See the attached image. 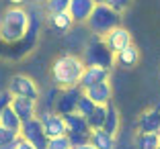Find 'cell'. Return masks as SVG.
<instances>
[{
  "mask_svg": "<svg viewBox=\"0 0 160 149\" xmlns=\"http://www.w3.org/2000/svg\"><path fill=\"white\" fill-rule=\"evenodd\" d=\"M70 6V0H43V8H45L47 14L53 12H64Z\"/></svg>",
  "mask_w": 160,
  "mask_h": 149,
  "instance_id": "603a6c76",
  "label": "cell"
},
{
  "mask_svg": "<svg viewBox=\"0 0 160 149\" xmlns=\"http://www.w3.org/2000/svg\"><path fill=\"white\" fill-rule=\"evenodd\" d=\"M68 137H70L72 147H78V145L88 143V141H90V135H82V133H68Z\"/></svg>",
  "mask_w": 160,
  "mask_h": 149,
  "instance_id": "83f0119b",
  "label": "cell"
},
{
  "mask_svg": "<svg viewBox=\"0 0 160 149\" xmlns=\"http://www.w3.org/2000/svg\"><path fill=\"white\" fill-rule=\"evenodd\" d=\"M72 149H97V147H94V145L88 141V143H82V145H78V147H72Z\"/></svg>",
  "mask_w": 160,
  "mask_h": 149,
  "instance_id": "1f68e13d",
  "label": "cell"
},
{
  "mask_svg": "<svg viewBox=\"0 0 160 149\" xmlns=\"http://www.w3.org/2000/svg\"><path fill=\"white\" fill-rule=\"evenodd\" d=\"M158 149H160V147H158Z\"/></svg>",
  "mask_w": 160,
  "mask_h": 149,
  "instance_id": "d590c367",
  "label": "cell"
},
{
  "mask_svg": "<svg viewBox=\"0 0 160 149\" xmlns=\"http://www.w3.org/2000/svg\"><path fill=\"white\" fill-rule=\"evenodd\" d=\"M6 90L10 92V96L35 98L37 102H39V98H41V90H39L37 82H35L31 76H25V74H14L12 78L8 80Z\"/></svg>",
  "mask_w": 160,
  "mask_h": 149,
  "instance_id": "5b68a950",
  "label": "cell"
},
{
  "mask_svg": "<svg viewBox=\"0 0 160 149\" xmlns=\"http://www.w3.org/2000/svg\"><path fill=\"white\" fill-rule=\"evenodd\" d=\"M17 149H39V147H35V145L31 143V141H27V139H23V137H21L19 147H17Z\"/></svg>",
  "mask_w": 160,
  "mask_h": 149,
  "instance_id": "f546056e",
  "label": "cell"
},
{
  "mask_svg": "<svg viewBox=\"0 0 160 149\" xmlns=\"http://www.w3.org/2000/svg\"><path fill=\"white\" fill-rule=\"evenodd\" d=\"M66 119V127H68V133H82V135H90L92 129L88 125V119L80 112H70V114H64Z\"/></svg>",
  "mask_w": 160,
  "mask_h": 149,
  "instance_id": "9a60e30c",
  "label": "cell"
},
{
  "mask_svg": "<svg viewBox=\"0 0 160 149\" xmlns=\"http://www.w3.org/2000/svg\"><path fill=\"white\" fill-rule=\"evenodd\" d=\"M84 94L92 100L94 104H109L111 98H113V88H111V82L105 80V82L88 86V88L84 90Z\"/></svg>",
  "mask_w": 160,
  "mask_h": 149,
  "instance_id": "5bb4252c",
  "label": "cell"
},
{
  "mask_svg": "<svg viewBox=\"0 0 160 149\" xmlns=\"http://www.w3.org/2000/svg\"><path fill=\"white\" fill-rule=\"evenodd\" d=\"M90 143L97 149H115V135L107 133L105 129H92V133H90Z\"/></svg>",
  "mask_w": 160,
  "mask_h": 149,
  "instance_id": "e0dca14e",
  "label": "cell"
},
{
  "mask_svg": "<svg viewBox=\"0 0 160 149\" xmlns=\"http://www.w3.org/2000/svg\"><path fill=\"white\" fill-rule=\"evenodd\" d=\"M0 125L6 127V129H10V131H17V133H21L23 121H21L19 114L12 110V106H10V104H6V106L2 108V112H0Z\"/></svg>",
  "mask_w": 160,
  "mask_h": 149,
  "instance_id": "ac0fdd59",
  "label": "cell"
},
{
  "mask_svg": "<svg viewBox=\"0 0 160 149\" xmlns=\"http://www.w3.org/2000/svg\"><path fill=\"white\" fill-rule=\"evenodd\" d=\"M8 2H10L12 6H21V4H25L27 0H8Z\"/></svg>",
  "mask_w": 160,
  "mask_h": 149,
  "instance_id": "d6a6232c",
  "label": "cell"
},
{
  "mask_svg": "<svg viewBox=\"0 0 160 149\" xmlns=\"http://www.w3.org/2000/svg\"><path fill=\"white\" fill-rule=\"evenodd\" d=\"M119 127H121V117H119L117 108L109 102L107 104V117H105L103 129L107 131V133H111V135H117V133H119Z\"/></svg>",
  "mask_w": 160,
  "mask_h": 149,
  "instance_id": "44dd1931",
  "label": "cell"
},
{
  "mask_svg": "<svg viewBox=\"0 0 160 149\" xmlns=\"http://www.w3.org/2000/svg\"><path fill=\"white\" fill-rule=\"evenodd\" d=\"M97 2L94 0H70V6H68V12H70L74 25L86 23L90 16V12L94 10Z\"/></svg>",
  "mask_w": 160,
  "mask_h": 149,
  "instance_id": "4fadbf2b",
  "label": "cell"
},
{
  "mask_svg": "<svg viewBox=\"0 0 160 149\" xmlns=\"http://www.w3.org/2000/svg\"><path fill=\"white\" fill-rule=\"evenodd\" d=\"M31 31V14L23 6H10L0 14V41L4 45H19Z\"/></svg>",
  "mask_w": 160,
  "mask_h": 149,
  "instance_id": "6da1fadb",
  "label": "cell"
},
{
  "mask_svg": "<svg viewBox=\"0 0 160 149\" xmlns=\"http://www.w3.org/2000/svg\"><path fill=\"white\" fill-rule=\"evenodd\" d=\"M105 117H107V104H97V106H94V110L90 112L88 117H86V119H88L90 129H103Z\"/></svg>",
  "mask_w": 160,
  "mask_h": 149,
  "instance_id": "7402d4cb",
  "label": "cell"
},
{
  "mask_svg": "<svg viewBox=\"0 0 160 149\" xmlns=\"http://www.w3.org/2000/svg\"><path fill=\"white\" fill-rule=\"evenodd\" d=\"M37 117L41 119V123H43L47 139H53V137H60V135H68V127H66L64 114H60V112H56V110H43Z\"/></svg>",
  "mask_w": 160,
  "mask_h": 149,
  "instance_id": "52a82bcc",
  "label": "cell"
},
{
  "mask_svg": "<svg viewBox=\"0 0 160 149\" xmlns=\"http://www.w3.org/2000/svg\"><path fill=\"white\" fill-rule=\"evenodd\" d=\"M138 133H160V108H148L138 117Z\"/></svg>",
  "mask_w": 160,
  "mask_h": 149,
  "instance_id": "8fae6325",
  "label": "cell"
},
{
  "mask_svg": "<svg viewBox=\"0 0 160 149\" xmlns=\"http://www.w3.org/2000/svg\"><path fill=\"white\" fill-rule=\"evenodd\" d=\"M160 133H138L133 139V149H158Z\"/></svg>",
  "mask_w": 160,
  "mask_h": 149,
  "instance_id": "ffe728a7",
  "label": "cell"
},
{
  "mask_svg": "<svg viewBox=\"0 0 160 149\" xmlns=\"http://www.w3.org/2000/svg\"><path fill=\"white\" fill-rule=\"evenodd\" d=\"M109 6H111L113 10H117L119 14H123L127 8H129V6H132V0H111V2H109Z\"/></svg>",
  "mask_w": 160,
  "mask_h": 149,
  "instance_id": "4316f807",
  "label": "cell"
},
{
  "mask_svg": "<svg viewBox=\"0 0 160 149\" xmlns=\"http://www.w3.org/2000/svg\"><path fill=\"white\" fill-rule=\"evenodd\" d=\"M103 39H105L107 47L113 53H119L121 49H125L127 45H132V33L127 31L125 27H121V25H119V27H115L113 31H109Z\"/></svg>",
  "mask_w": 160,
  "mask_h": 149,
  "instance_id": "9c48e42d",
  "label": "cell"
},
{
  "mask_svg": "<svg viewBox=\"0 0 160 149\" xmlns=\"http://www.w3.org/2000/svg\"><path fill=\"white\" fill-rule=\"evenodd\" d=\"M41 2H43V0H41Z\"/></svg>",
  "mask_w": 160,
  "mask_h": 149,
  "instance_id": "e575fe53",
  "label": "cell"
},
{
  "mask_svg": "<svg viewBox=\"0 0 160 149\" xmlns=\"http://www.w3.org/2000/svg\"><path fill=\"white\" fill-rule=\"evenodd\" d=\"M47 149H72L70 137L60 135V137H53V139H47Z\"/></svg>",
  "mask_w": 160,
  "mask_h": 149,
  "instance_id": "d4e9b609",
  "label": "cell"
},
{
  "mask_svg": "<svg viewBox=\"0 0 160 149\" xmlns=\"http://www.w3.org/2000/svg\"><path fill=\"white\" fill-rule=\"evenodd\" d=\"M10 92L8 90H4V92H0V112H2V108L6 106V104H10Z\"/></svg>",
  "mask_w": 160,
  "mask_h": 149,
  "instance_id": "f1b7e54d",
  "label": "cell"
},
{
  "mask_svg": "<svg viewBox=\"0 0 160 149\" xmlns=\"http://www.w3.org/2000/svg\"><path fill=\"white\" fill-rule=\"evenodd\" d=\"M109 76H111V70H109V68H103V65H86L78 86L82 90H86L88 86H92V84H99V82L109 80Z\"/></svg>",
  "mask_w": 160,
  "mask_h": 149,
  "instance_id": "7c38bea8",
  "label": "cell"
},
{
  "mask_svg": "<svg viewBox=\"0 0 160 149\" xmlns=\"http://www.w3.org/2000/svg\"><path fill=\"white\" fill-rule=\"evenodd\" d=\"M94 106H97V104H94L92 100H90V98L84 94V90H82V94H80V98H78V102H76V112H80V114L88 117L90 112L94 110Z\"/></svg>",
  "mask_w": 160,
  "mask_h": 149,
  "instance_id": "cb8c5ba5",
  "label": "cell"
},
{
  "mask_svg": "<svg viewBox=\"0 0 160 149\" xmlns=\"http://www.w3.org/2000/svg\"><path fill=\"white\" fill-rule=\"evenodd\" d=\"M84 25L88 27L90 35L105 37L109 31H113L115 27L121 25V14H119L117 10H113L109 4H97Z\"/></svg>",
  "mask_w": 160,
  "mask_h": 149,
  "instance_id": "3957f363",
  "label": "cell"
},
{
  "mask_svg": "<svg viewBox=\"0 0 160 149\" xmlns=\"http://www.w3.org/2000/svg\"><path fill=\"white\" fill-rule=\"evenodd\" d=\"M86 65H103V68H113L115 65V53L107 47L103 37L90 35V41L86 43L84 55H82Z\"/></svg>",
  "mask_w": 160,
  "mask_h": 149,
  "instance_id": "277c9868",
  "label": "cell"
},
{
  "mask_svg": "<svg viewBox=\"0 0 160 149\" xmlns=\"http://www.w3.org/2000/svg\"><path fill=\"white\" fill-rule=\"evenodd\" d=\"M94 2H97V4H109L111 0H94Z\"/></svg>",
  "mask_w": 160,
  "mask_h": 149,
  "instance_id": "836d02e7",
  "label": "cell"
},
{
  "mask_svg": "<svg viewBox=\"0 0 160 149\" xmlns=\"http://www.w3.org/2000/svg\"><path fill=\"white\" fill-rule=\"evenodd\" d=\"M84 59L74 53H64L56 57L52 63V80L60 88H74L80 84V78L84 74Z\"/></svg>",
  "mask_w": 160,
  "mask_h": 149,
  "instance_id": "7a4b0ae2",
  "label": "cell"
},
{
  "mask_svg": "<svg viewBox=\"0 0 160 149\" xmlns=\"http://www.w3.org/2000/svg\"><path fill=\"white\" fill-rule=\"evenodd\" d=\"M21 137L35 145L39 149H47V135H45V129H43V123L39 117H33L29 121L23 123L21 127Z\"/></svg>",
  "mask_w": 160,
  "mask_h": 149,
  "instance_id": "8992f818",
  "label": "cell"
},
{
  "mask_svg": "<svg viewBox=\"0 0 160 149\" xmlns=\"http://www.w3.org/2000/svg\"><path fill=\"white\" fill-rule=\"evenodd\" d=\"M47 21H49V25H52L56 31H60V33L70 31L72 25H74V21H72V16H70V12H68V10H64V12L47 14Z\"/></svg>",
  "mask_w": 160,
  "mask_h": 149,
  "instance_id": "d6986e66",
  "label": "cell"
},
{
  "mask_svg": "<svg viewBox=\"0 0 160 149\" xmlns=\"http://www.w3.org/2000/svg\"><path fill=\"white\" fill-rule=\"evenodd\" d=\"M19 137H21V133H17V131H10V129H6V127L0 125V149L4 147V145H8L10 141L19 139Z\"/></svg>",
  "mask_w": 160,
  "mask_h": 149,
  "instance_id": "484cf974",
  "label": "cell"
},
{
  "mask_svg": "<svg viewBox=\"0 0 160 149\" xmlns=\"http://www.w3.org/2000/svg\"><path fill=\"white\" fill-rule=\"evenodd\" d=\"M10 106L12 110L19 114L21 121H29V119L37 117V100L35 98H25V96H12L10 98Z\"/></svg>",
  "mask_w": 160,
  "mask_h": 149,
  "instance_id": "30bf717a",
  "label": "cell"
},
{
  "mask_svg": "<svg viewBox=\"0 0 160 149\" xmlns=\"http://www.w3.org/2000/svg\"><path fill=\"white\" fill-rule=\"evenodd\" d=\"M19 141H21V137H19V139H14V141H10V143L4 145L2 149H17V147H19Z\"/></svg>",
  "mask_w": 160,
  "mask_h": 149,
  "instance_id": "4dcf8cb0",
  "label": "cell"
},
{
  "mask_svg": "<svg viewBox=\"0 0 160 149\" xmlns=\"http://www.w3.org/2000/svg\"><path fill=\"white\" fill-rule=\"evenodd\" d=\"M138 61H140V49H138L136 45H127L125 49H121L119 53H115V63L121 65V68H133V65H138Z\"/></svg>",
  "mask_w": 160,
  "mask_h": 149,
  "instance_id": "2e32d148",
  "label": "cell"
},
{
  "mask_svg": "<svg viewBox=\"0 0 160 149\" xmlns=\"http://www.w3.org/2000/svg\"><path fill=\"white\" fill-rule=\"evenodd\" d=\"M82 88L74 86V88H64L60 94L56 96V104H53V110L60 112V114H70L76 110V102H78Z\"/></svg>",
  "mask_w": 160,
  "mask_h": 149,
  "instance_id": "ba28073f",
  "label": "cell"
}]
</instances>
